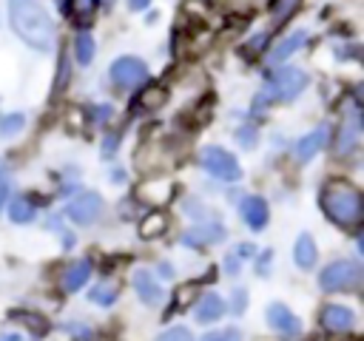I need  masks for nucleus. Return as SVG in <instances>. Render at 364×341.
Listing matches in <instances>:
<instances>
[{
	"instance_id": "f257e3e1",
	"label": "nucleus",
	"mask_w": 364,
	"mask_h": 341,
	"mask_svg": "<svg viewBox=\"0 0 364 341\" xmlns=\"http://www.w3.org/2000/svg\"><path fill=\"white\" fill-rule=\"evenodd\" d=\"M9 20H11L14 34L26 45H31L37 51L51 48L57 28H54V20L40 0H9Z\"/></svg>"
},
{
	"instance_id": "f03ea898",
	"label": "nucleus",
	"mask_w": 364,
	"mask_h": 341,
	"mask_svg": "<svg viewBox=\"0 0 364 341\" xmlns=\"http://www.w3.org/2000/svg\"><path fill=\"white\" fill-rule=\"evenodd\" d=\"M321 207L338 227H353L361 219V193L350 182H327L321 190Z\"/></svg>"
},
{
	"instance_id": "7ed1b4c3",
	"label": "nucleus",
	"mask_w": 364,
	"mask_h": 341,
	"mask_svg": "<svg viewBox=\"0 0 364 341\" xmlns=\"http://www.w3.org/2000/svg\"><path fill=\"white\" fill-rule=\"evenodd\" d=\"M304 88H307V74H304L301 68H296V65L276 68V71L267 77V97L282 99V102L296 99Z\"/></svg>"
},
{
	"instance_id": "20e7f679",
	"label": "nucleus",
	"mask_w": 364,
	"mask_h": 341,
	"mask_svg": "<svg viewBox=\"0 0 364 341\" xmlns=\"http://www.w3.org/2000/svg\"><path fill=\"white\" fill-rule=\"evenodd\" d=\"M318 284L324 293H341V290H355L361 284V267L350 259H341V261H330L321 276H318Z\"/></svg>"
},
{
	"instance_id": "39448f33",
	"label": "nucleus",
	"mask_w": 364,
	"mask_h": 341,
	"mask_svg": "<svg viewBox=\"0 0 364 341\" xmlns=\"http://www.w3.org/2000/svg\"><path fill=\"white\" fill-rule=\"evenodd\" d=\"M199 162H202V168H205L210 176H216L219 182H239V179H242V168H239L236 156L228 153V151L219 148V145H205L202 153H199Z\"/></svg>"
},
{
	"instance_id": "423d86ee",
	"label": "nucleus",
	"mask_w": 364,
	"mask_h": 341,
	"mask_svg": "<svg viewBox=\"0 0 364 341\" xmlns=\"http://www.w3.org/2000/svg\"><path fill=\"white\" fill-rule=\"evenodd\" d=\"M111 82L117 88H136L139 82L148 80V65L139 57H119L111 63Z\"/></svg>"
},
{
	"instance_id": "0eeeda50",
	"label": "nucleus",
	"mask_w": 364,
	"mask_h": 341,
	"mask_svg": "<svg viewBox=\"0 0 364 341\" xmlns=\"http://www.w3.org/2000/svg\"><path fill=\"white\" fill-rule=\"evenodd\" d=\"M102 213V196L100 193H80L65 205V216L74 224H91Z\"/></svg>"
},
{
	"instance_id": "6e6552de",
	"label": "nucleus",
	"mask_w": 364,
	"mask_h": 341,
	"mask_svg": "<svg viewBox=\"0 0 364 341\" xmlns=\"http://www.w3.org/2000/svg\"><path fill=\"white\" fill-rule=\"evenodd\" d=\"M358 136H361V114H358V105L350 99L344 105V119H341V128H338V153H353L355 145H358Z\"/></svg>"
},
{
	"instance_id": "1a4fd4ad",
	"label": "nucleus",
	"mask_w": 364,
	"mask_h": 341,
	"mask_svg": "<svg viewBox=\"0 0 364 341\" xmlns=\"http://www.w3.org/2000/svg\"><path fill=\"white\" fill-rule=\"evenodd\" d=\"M353 324H355V315H353V310H350V307L327 304V307L321 310V327H324L327 332L341 335V332H350V330H353Z\"/></svg>"
},
{
	"instance_id": "9d476101",
	"label": "nucleus",
	"mask_w": 364,
	"mask_h": 341,
	"mask_svg": "<svg viewBox=\"0 0 364 341\" xmlns=\"http://www.w3.org/2000/svg\"><path fill=\"white\" fill-rule=\"evenodd\" d=\"M327 134H330V125H327V122H321L316 131H310L307 136H301V139L296 142V148H293L296 162H310V159L321 151V145L327 142Z\"/></svg>"
},
{
	"instance_id": "9b49d317",
	"label": "nucleus",
	"mask_w": 364,
	"mask_h": 341,
	"mask_svg": "<svg viewBox=\"0 0 364 341\" xmlns=\"http://www.w3.org/2000/svg\"><path fill=\"white\" fill-rule=\"evenodd\" d=\"M267 324L276 330V332H282V335H287V338H293V335H299V330H301V321L296 318V313H290L284 304H270L267 307Z\"/></svg>"
},
{
	"instance_id": "f8f14e48",
	"label": "nucleus",
	"mask_w": 364,
	"mask_h": 341,
	"mask_svg": "<svg viewBox=\"0 0 364 341\" xmlns=\"http://www.w3.org/2000/svg\"><path fill=\"white\" fill-rule=\"evenodd\" d=\"M222 236H225V230H222L216 222H205V224H193L191 230H185L182 242H185L188 247H205V244H210V242H219Z\"/></svg>"
},
{
	"instance_id": "ddd939ff",
	"label": "nucleus",
	"mask_w": 364,
	"mask_h": 341,
	"mask_svg": "<svg viewBox=\"0 0 364 341\" xmlns=\"http://www.w3.org/2000/svg\"><path fill=\"white\" fill-rule=\"evenodd\" d=\"M134 290H136V296L145 301V304H159L162 301V287H159V281L148 273V270H136L134 273Z\"/></svg>"
},
{
	"instance_id": "4468645a",
	"label": "nucleus",
	"mask_w": 364,
	"mask_h": 341,
	"mask_svg": "<svg viewBox=\"0 0 364 341\" xmlns=\"http://www.w3.org/2000/svg\"><path fill=\"white\" fill-rule=\"evenodd\" d=\"M242 219L250 230H262L267 224V205L262 196H247L242 202Z\"/></svg>"
},
{
	"instance_id": "2eb2a0df",
	"label": "nucleus",
	"mask_w": 364,
	"mask_h": 341,
	"mask_svg": "<svg viewBox=\"0 0 364 341\" xmlns=\"http://www.w3.org/2000/svg\"><path fill=\"white\" fill-rule=\"evenodd\" d=\"M222 313H225V301H222L216 293H205V296L196 301V307H193V315H196V321H202V324L219 321Z\"/></svg>"
},
{
	"instance_id": "dca6fc26",
	"label": "nucleus",
	"mask_w": 364,
	"mask_h": 341,
	"mask_svg": "<svg viewBox=\"0 0 364 341\" xmlns=\"http://www.w3.org/2000/svg\"><path fill=\"white\" fill-rule=\"evenodd\" d=\"M304 40H307V31H304V28H299V31L287 34L282 43H276V45H273V51H270V63H282V60H287L296 48H301V45H304Z\"/></svg>"
},
{
	"instance_id": "f3484780",
	"label": "nucleus",
	"mask_w": 364,
	"mask_h": 341,
	"mask_svg": "<svg viewBox=\"0 0 364 341\" xmlns=\"http://www.w3.org/2000/svg\"><path fill=\"white\" fill-rule=\"evenodd\" d=\"M88 276H91V261H74L65 273H63V290L65 293H74V290H80L85 281H88Z\"/></svg>"
},
{
	"instance_id": "a211bd4d",
	"label": "nucleus",
	"mask_w": 364,
	"mask_h": 341,
	"mask_svg": "<svg viewBox=\"0 0 364 341\" xmlns=\"http://www.w3.org/2000/svg\"><path fill=\"white\" fill-rule=\"evenodd\" d=\"M293 261H296V267H301V270H310V267L316 264V244H313V239H310L307 233H301V236L296 239V244H293Z\"/></svg>"
},
{
	"instance_id": "6ab92c4d",
	"label": "nucleus",
	"mask_w": 364,
	"mask_h": 341,
	"mask_svg": "<svg viewBox=\"0 0 364 341\" xmlns=\"http://www.w3.org/2000/svg\"><path fill=\"white\" fill-rule=\"evenodd\" d=\"M171 193H173V185L168 182V179H148L142 188H139V196L145 199V202H168L171 199Z\"/></svg>"
},
{
	"instance_id": "aec40b11",
	"label": "nucleus",
	"mask_w": 364,
	"mask_h": 341,
	"mask_svg": "<svg viewBox=\"0 0 364 341\" xmlns=\"http://www.w3.org/2000/svg\"><path fill=\"white\" fill-rule=\"evenodd\" d=\"M165 99H168V91H165L162 85H145V88L136 94V105H139V108H145V111L159 108Z\"/></svg>"
},
{
	"instance_id": "412c9836",
	"label": "nucleus",
	"mask_w": 364,
	"mask_h": 341,
	"mask_svg": "<svg viewBox=\"0 0 364 341\" xmlns=\"http://www.w3.org/2000/svg\"><path fill=\"white\" fill-rule=\"evenodd\" d=\"M165 227H168V216L156 210V213H148V216L139 222V236H142V239H156V236L165 233Z\"/></svg>"
},
{
	"instance_id": "4be33fe9",
	"label": "nucleus",
	"mask_w": 364,
	"mask_h": 341,
	"mask_svg": "<svg viewBox=\"0 0 364 341\" xmlns=\"http://www.w3.org/2000/svg\"><path fill=\"white\" fill-rule=\"evenodd\" d=\"M94 11H97V0H68V14L80 26L91 23L94 20Z\"/></svg>"
},
{
	"instance_id": "5701e85b",
	"label": "nucleus",
	"mask_w": 364,
	"mask_h": 341,
	"mask_svg": "<svg viewBox=\"0 0 364 341\" xmlns=\"http://www.w3.org/2000/svg\"><path fill=\"white\" fill-rule=\"evenodd\" d=\"M301 6V0H273L270 3V14H273V26H282V23H287L293 14H296V9Z\"/></svg>"
},
{
	"instance_id": "b1692460",
	"label": "nucleus",
	"mask_w": 364,
	"mask_h": 341,
	"mask_svg": "<svg viewBox=\"0 0 364 341\" xmlns=\"http://www.w3.org/2000/svg\"><path fill=\"white\" fill-rule=\"evenodd\" d=\"M74 51H77V60L82 63V65H91V60H94V51H97V45H94V37L91 34H77V40H74Z\"/></svg>"
},
{
	"instance_id": "393cba45",
	"label": "nucleus",
	"mask_w": 364,
	"mask_h": 341,
	"mask_svg": "<svg viewBox=\"0 0 364 341\" xmlns=\"http://www.w3.org/2000/svg\"><path fill=\"white\" fill-rule=\"evenodd\" d=\"M9 213H11V222H17V224H28L31 219H34V205L28 202V199H14L11 202V207H9Z\"/></svg>"
},
{
	"instance_id": "a878e982",
	"label": "nucleus",
	"mask_w": 364,
	"mask_h": 341,
	"mask_svg": "<svg viewBox=\"0 0 364 341\" xmlns=\"http://www.w3.org/2000/svg\"><path fill=\"white\" fill-rule=\"evenodd\" d=\"M88 298H91L94 304H100V307H108V304H114V298H117V287H114L111 281H100L97 287H91Z\"/></svg>"
},
{
	"instance_id": "bb28decb",
	"label": "nucleus",
	"mask_w": 364,
	"mask_h": 341,
	"mask_svg": "<svg viewBox=\"0 0 364 341\" xmlns=\"http://www.w3.org/2000/svg\"><path fill=\"white\" fill-rule=\"evenodd\" d=\"M26 117L23 114H0V134L3 136H14L17 131H23Z\"/></svg>"
},
{
	"instance_id": "cd10ccee",
	"label": "nucleus",
	"mask_w": 364,
	"mask_h": 341,
	"mask_svg": "<svg viewBox=\"0 0 364 341\" xmlns=\"http://www.w3.org/2000/svg\"><path fill=\"white\" fill-rule=\"evenodd\" d=\"M156 341H193V335H191V330H185V327H171V330H165Z\"/></svg>"
},
{
	"instance_id": "c85d7f7f",
	"label": "nucleus",
	"mask_w": 364,
	"mask_h": 341,
	"mask_svg": "<svg viewBox=\"0 0 364 341\" xmlns=\"http://www.w3.org/2000/svg\"><path fill=\"white\" fill-rule=\"evenodd\" d=\"M202 341H242L239 330H219V332H208Z\"/></svg>"
},
{
	"instance_id": "c756f323",
	"label": "nucleus",
	"mask_w": 364,
	"mask_h": 341,
	"mask_svg": "<svg viewBox=\"0 0 364 341\" xmlns=\"http://www.w3.org/2000/svg\"><path fill=\"white\" fill-rule=\"evenodd\" d=\"M14 318H20L23 324H28V327H31L34 332H43V330H46V321H43V318H37V315H31V313H23V315L17 313Z\"/></svg>"
},
{
	"instance_id": "7c9ffc66",
	"label": "nucleus",
	"mask_w": 364,
	"mask_h": 341,
	"mask_svg": "<svg viewBox=\"0 0 364 341\" xmlns=\"http://www.w3.org/2000/svg\"><path fill=\"white\" fill-rule=\"evenodd\" d=\"M256 139H259V136H256V128H242V131H239V142H242L245 148H253Z\"/></svg>"
},
{
	"instance_id": "2f4dec72",
	"label": "nucleus",
	"mask_w": 364,
	"mask_h": 341,
	"mask_svg": "<svg viewBox=\"0 0 364 341\" xmlns=\"http://www.w3.org/2000/svg\"><path fill=\"white\" fill-rule=\"evenodd\" d=\"M65 77H71V74H68V65H65V57H63V60H60V74H57V91L63 88Z\"/></svg>"
},
{
	"instance_id": "473e14b6",
	"label": "nucleus",
	"mask_w": 364,
	"mask_h": 341,
	"mask_svg": "<svg viewBox=\"0 0 364 341\" xmlns=\"http://www.w3.org/2000/svg\"><path fill=\"white\" fill-rule=\"evenodd\" d=\"M148 3H151V0H128V9L142 11V9H148Z\"/></svg>"
},
{
	"instance_id": "72a5a7b5",
	"label": "nucleus",
	"mask_w": 364,
	"mask_h": 341,
	"mask_svg": "<svg viewBox=\"0 0 364 341\" xmlns=\"http://www.w3.org/2000/svg\"><path fill=\"white\" fill-rule=\"evenodd\" d=\"M6 196H9V185H6V179H0V205L6 202Z\"/></svg>"
},
{
	"instance_id": "f704fd0d",
	"label": "nucleus",
	"mask_w": 364,
	"mask_h": 341,
	"mask_svg": "<svg viewBox=\"0 0 364 341\" xmlns=\"http://www.w3.org/2000/svg\"><path fill=\"white\" fill-rule=\"evenodd\" d=\"M9 176V165L6 162H0V179H6Z\"/></svg>"
},
{
	"instance_id": "c9c22d12",
	"label": "nucleus",
	"mask_w": 364,
	"mask_h": 341,
	"mask_svg": "<svg viewBox=\"0 0 364 341\" xmlns=\"http://www.w3.org/2000/svg\"><path fill=\"white\" fill-rule=\"evenodd\" d=\"M0 341H20V335H17V332H9V335H6V338H0Z\"/></svg>"
}]
</instances>
